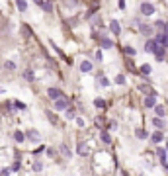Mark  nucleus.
Segmentation results:
<instances>
[{
    "label": "nucleus",
    "mask_w": 168,
    "mask_h": 176,
    "mask_svg": "<svg viewBox=\"0 0 168 176\" xmlns=\"http://www.w3.org/2000/svg\"><path fill=\"white\" fill-rule=\"evenodd\" d=\"M70 106V100L67 96H59V98H55L53 100V108H55V112H65Z\"/></svg>",
    "instance_id": "f257e3e1"
},
{
    "label": "nucleus",
    "mask_w": 168,
    "mask_h": 176,
    "mask_svg": "<svg viewBox=\"0 0 168 176\" xmlns=\"http://www.w3.org/2000/svg\"><path fill=\"white\" fill-rule=\"evenodd\" d=\"M151 53L156 57V61H164V59H166V51H164V47L160 45V43H156V41H155V45H152V51H151Z\"/></svg>",
    "instance_id": "f03ea898"
},
{
    "label": "nucleus",
    "mask_w": 168,
    "mask_h": 176,
    "mask_svg": "<svg viewBox=\"0 0 168 176\" xmlns=\"http://www.w3.org/2000/svg\"><path fill=\"white\" fill-rule=\"evenodd\" d=\"M139 10H141L143 16H152V14H155V4H151V2H143L141 6H139Z\"/></svg>",
    "instance_id": "7ed1b4c3"
},
{
    "label": "nucleus",
    "mask_w": 168,
    "mask_h": 176,
    "mask_svg": "<svg viewBox=\"0 0 168 176\" xmlns=\"http://www.w3.org/2000/svg\"><path fill=\"white\" fill-rule=\"evenodd\" d=\"M76 155H80V157H86V155H88V143H86V141L76 143Z\"/></svg>",
    "instance_id": "20e7f679"
},
{
    "label": "nucleus",
    "mask_w": 168,
    "mask_h": 176,
    "mask_svg": "<svg viewBox=\"0 0 168 176\" xmlns=\"http://www.w3.org/2000/svg\"><path fill=\"white\" fill-rule=\"evenodd\" d=\"M155 41H156V43H160L162 47H168V32H160V33H156Z\"/></svg>",
    "instance_id": "39448f33"
},
{
    "label": "nucleus",
    "mask_w": 168,
    "mask_h": 176,
    "mask_svg": "<svg viewBox=\"0 0 168 176\" xmlns=\"http://www.w3.org/2000/svg\"><path fill=\"white\" fill-rule=\"evenodd\" d=\"M152 32H155V27H152L151 24H139V33H143V35H151Z\"/></svg>",
    "instance_id": "423d86ee"
},
{
    "label": "nucleus",
    "mask_w": 168,
    "mask_h": 176,
    "mask_svg": "<svg viewBox=\"0 0 168 176\" xmlns=\"http://www.w3.org/2000/svg\"><path fill=\"white\" fill-rule=\"evenodd\" d=\"M151 141H152V143H162V141H164L162 129H155V133L151 135Z\"/></svg>",
    "instance_id": "0eeeda50"
},
{
    "label": "nucleus",
    "mask_w": 168,
    "mask_h": 176,
    "mask_svg": "<svg viewBox=\"0 0 168 176\" xmlns=\"http://www.w3.org/2000/svg\"><path fill=\"white\" fill-rule=\"evenodd\" d=\"M139 90H141L145 96H156V92L152 90V88L149 86V84H139Z\"/></svg>",
    "instance_id": "6e6552de"
},
{
    "label": "nucleus",
    "mask_w": 168,
    "mask_h": 176,
    "mask_svg": "<svg viewBox=\"0 0 168 176\" xmlns=\"http://www.w3.org/2000/svg\"><path fill=\"white\" fill-rule=\"evenodd\" d=\"M152 125H155V129H164L166 127V123L162 121V117H160V115H156V117H152Z\"/></svg>",
    "instance_id": "1a4fd4ad"
},
{
    "label": "nucleus",
    "mask_w": 168,
    "mask_h": 176,
    "mask_svg": "<svg viewBox=\"0 0 168 176\" xmlns=\"http://www.w3.org/2000/svg\"><path fill=\"white\" fill-rule=\"evenodd\" d=\"M109 29H112V33L119 35V33H121V26H119V22H118V20H112V22H109Z\"/></svg>",
    "instance_id": "9d476101"
},
{
    "label": "nucleus",
    "mask_w": 168,
    "mask_h": 176,
    "mask_svg": "<svg viewBox=\"0 0 168 176\" xmlns=\"http://www.w3.org/2000/svg\"><path fill=\"white\" fill-rule=\"evenodd\" d=\"M100 47L102 49H112L113 47V41L109 37H100Z\"/></svg>",
    "instance_id": "9b49d317"
},
{
    "label": "nucleus",
    "mask_w": 168,
    "mask_h": 176,
    "mask_svg": "<svg viewBox=\"0 0 168 176\" xmlns=\"http://www.w3.org/2000/svg\"><path fill=\"white\" fill-rule=\"evenodd\" d=\"M151 72H152V67H151V65H147V63L139 67V75H143V76H149Z\"/></svg>",
    "instance_id": "f8f14e48"
},
{
    "label": "nucleus",
    "mask_w": 168,
    "mask_h": 176,
    "mask_svg": "<svg viewBox=\"0 0 168 176\" xmlns=\"http://www.w3.org/2000/svg\"><path fill=\"white\" fill-rule=\"evenodd\" d=\"M26 139H30V141H39V131L37 129H30L26 133Z\"/></svg>",
    "instance_id": "ddd939ff"
},
{
    "label": "nucleus",
    "mask_w": 168,
    "mask_h": 176,
    "mask_svg": "<svg viewBox=\"0 0 168 176\" xmlns=\"http://www.w3.org/2000/svg\"><path fill=\"white\" fill-rule=\"evenodd\" d=\"M47 94H49V98H51V100H55V98H59V96H63L61 88H49V90H47Z\"/></svg>",
    "instance_id": "4468645a"
},
{
    "label": "nucleus",
    "mask_w": 168,
    "mask_h": 176,
    "mask_svg": "<svg viewBox=\"0 0 168 176\" xmlns=\"http://www.w3.org/2000/svg\"><path fill=\"white\" fill-rule=\"evenodd\" d=\"M98 84H100L102 88H108V86H109V78H106L102 72H98Z\"/></svg>",
    "instance_id": "2eb2a0df"
},
{
    "label": "nucleus",
    "mask_w": 168,
    "mask_h": 176,
    "mask_svg": "<svg viewBox=\"0 0 168 176\" xmlns=\"http://www.w3.org/2000/svg\"><path fill=\"white\" fill-rule=\"evenodd\" d=\"M155 104H156V96H147L145 98V108H155Z\"/></svg>",
    "instance_id": "dca6fc26"
},
{
    "label": "nucleus",
    "mask_w": 168,
    "mask_h": 176,
    "mask_svg": "<svg viewBox=\"0 0 168 176\" xmlns=\"http://www.w3.org/2000/svg\"><path fill=\"white\" fill-rule=\"evenodd\" d=\"M80 71L82 72H92V61H82L80 63Z\"/></svg>",
    "instance_id": "f3484780"
},
{
    "label": "nucleus",
    "mask_w": 168,
    "mask_h": 176,
    "mask_svg": "<svg viewBox=\"0 0 168 176\" xmlns=\"http://www.w3.org/2000/svg\"><path fill=\"white\" fill-rule=\"evenodd\" d=\"M94 106H96L98 110H106L108 108V102L104 98H96V100H94Z\"/></svg>",
    "instance_id": "a211bd4d"
},
{
    "label": "nucleus",
    "mask_w": 168,
    "mask_h": 176,
    "mask_svg": "<svg viewBox=\"0 0 168 176\" xmlns=\"http://www.w3.org/2000/svg\"><path fill=\"white\" fill-rule=\"evenodd\" d=\"M100 139H102V141H104V143H112V135H109L108 133V129H102V133H100Z\"/></svg>",
    "instance_id": "6ab92c4d"
},
{
    "label": "nucleus",
    "mask_w": 168,
    "mask_h": 176,
    "mask_svg": "<svg viewBox=\"0 0 168 176\" xmlns=\"http://www.w3.org/2000/svg\"><path fill=\"white\" fill-rule=\"evenodd\" d=\"M166 155H168L166 149H162V147H158V149H156V157L160 159V163H164V160H166Z\"/></svg>",
    "instance_id": "aec40b11"
},
{
    "label": "nucleus",
    "mask_w": 168,
    "mask_h": 176,
    "mask_svg": "<svg viewBox=\"0 0 168 176\" xmlns=\"http://www.w3.org/2000/svg\"><path fill=\"white\" fill-rule=\"evenodd\" d=\"M135 137H137V139H147L149 133H147L143 127H137V129H135Z\"/></svg>",
    "instance_id": "412c9836"
},
{
    "label": "nucleus",
    "mask_w": 168,
    "mask_h": 176,
    "mask_svg": "<svg viewBox=\"0 0 168 176\" xmlns=\"http://www.w3.org/2000/svg\"><path fill=\"white\" fill-rule=\"evenodd\" d=\"M14 141H16V143H24L26 141V133H22V131H14Z\"/></svg>",
    "instance_id": "4be33fe9"
},
{
    "label": "nucleus",
    "mask_w": 168,
    "mask_h": 176,
    "mask_svg": "<svg viewBox=\"0 0 168 176\" xmlns=\"http://www.w3.org/2000/svg\"><path fill=\"white\" fill-rule=\"evenodd\" d=\"M45 115L49 117V121L53 123V125H57V123H59V120H57V115H55L53 112H51V110H45Z\"/></svg>",
    "instance_id": "5701e85b"
},
{
    "label": "nucleus",
    "mask_w": 168,
    "mask_h": 176,
    "mask_svg": "<svg viewBox=\"0 0 168 176\" xmlns=\"http://www.w3.org/2000/svg\"><path fill=\"white\" fill-rule=\"evenodd\" d=\"M59 151H61V153H63V155L67 157V159H70V157H72V153H70V149H69V145H67V143H63Z\"/></svg>",
    "instance_id": "b1692460"
},
{
    "label": "nucleus",
    "mask_w": 168,
    "mask_h": 176,
    "mask_svg": "<svg viewBox=\"0 0 168 176\" xmlns=\"http://www.w3.org/2000/svg\"><path fill=\"white\" fill-rule=\"evenodd\" d=\"M125 67H127L129 72H133V75H139V69H135V65L131 63V59H127V61H125Z\"/></svg>",
    "instance_id": "393cba45"
},
{
    "label": "nucleus",
    "mask_w": 168,
    "mask_h": 176,
    "mask_svg": "<svg viewBox=\"0 0 168 176\" xmlns=\"http://www.w3.org/2000/svg\"><path fill=\"white\" fill-rule=\"evenodd\" d=\"M24 78H26V80H30V82H33V80H35L33 71H31V69H26V71H24Z\"/></svg>",
    "instance_id": "a878e982"
},
{
    "label": "nucleus",
    "mask_w": 168,
    "mask_h": 176,
    "mask_svg": "<svg viewBox=\"0 0 168 176\" xmlns=\"http://www.w3.org/2000/svg\"><path fill=\"white\" fill-rule=\"evenodd\" d=\"M16 8L20 12H26L27 10V2H26V0H16Z\"/></svg>",
    "instance_id": "bb28decb"
},
{
    "label": "nucleus",
    "mask_w": 168,
    "mask_h": 176,
    "mask_svg": "<svg viewBox=\"0 0 168 176\" xmlns=\"http://www.w3.org/2000/svg\"><path fill=\"white\" fill-rule=\"evenodd\" d=\"M123 53H125V55H129V57H135V55H137V51H135L133 47L125 45V47H123Z\"/></svg>",
    "instance_id": "cd10ccee"
},
{
    "label": "nucleus",
    "mask_w": 168,
    "mask_h": 176,
    "mask_svg": "<svg viewBox=\"0 0 168 176\" xmlns=\"http://www.w3.org/2000/svg\"><path fill=\"white\" fill-rule=\"evenodd\" d=\"M155 114L160 115V117H164V108H162V106H158V104H155Z\"/></svg>",
    "instance_id": "c85d7f7f"
},
{
    "label": "nucleus",
    "mask_w": 168,
    "mask_h": 176,
    "mask_svg": "<svg viewBox=\"0 0 168 176\" xmlns=\"http://www.w3.org/2000/svg\"><path fill=\"white\" fill-rule=\"evenodd\" d=\"M152 45H155V39H149L147 43H145V51H149V53H151V51H152Z\"/></svg>",
    "instance_id": "c756f323"
},
{
    "label": "nucleus",
    "mask_w": 168,
    "mask_h": 176,
    "mask_svg": "<svg viewBox=\"0 0 168 176\" xmlns=\"http://www.w3.org/2000/svg\"><path fill=\"white\" fill-rule=\"evenodd\" d=\"M12 104H14V108H16V110H26V104H24V102H20V100L12 102Z\"/></svg>",
    "instance_id": "7c9ffc66"
},
{
    "label": "nucleus",
    "mask_w": 168,
    "mask_h": 176,
    "mask_svg": "<svg viewBox=\"0 0 168 176\" xmlns=\"http://www.w3.org/2000/svg\"><path fill=\"white\" fill-rule=\"evenodd\" d=\"M41 8L45 10V12H53V4H51V2H43V6H41Z\"/></svg>",
    "instance_id": "2f4dec72"
},
{
    "label": "nucleus",
    "mask_w": 168,
    "mask_h": 176,
    "mask_svg": "<svg viewBox=\"0 0 168 176\" xmlns=\"http://www.w3.org/2000/svg\"><path fill=\"white\" fill-rule=\"evenodd\" d=\"M4 67L8 69V71H14V69H16V63H12V61H6V63H4Z\"/></svg>",
    "instance_id": "473e14b6"
},
{
    "label": "nucleus",
    "mask_w": 168,
    "mask_h": 176,
    "mask_svg": "<svg viewBox=\"0 0 168 176\" xmlns=\"http://www.w3.org/2000/svg\"><path fill=\"white\" fill-rule=\"evenodd\" d=\"M115 84H125V76L118 75V76H115Z\"/></svg>",
    "instance_id": "72a5a7b5"
},
{
    "label": "nucleus",
    "mask_w": 168,
    "mask_h": 176,
    "mask_svg": "<svg viewBox=\"0 0 168 176\" xmlns=\"http://www.w3.org/2000/svg\"><path fill=\"white\" fill-rule=\"evenodd\" d=\"M65 112H67V117H69V120H72V117H74V110H72L70 106H69L67 110H65Z\"/></svg>",
    "instance_id": "f704fd0d"
},
{
    "label": "nucleus",
    "mask_w": 168,
    "mask_h": 176,
    "mask_svg": "<svg viewBox=\"0 0 168 176\" xmlns=\"http://www.w3.org/2000/svg\"><path fill=\"white\" fill-rule=\"evenodd\" d=\"M20 168H22V164H20V160H16V163L12 164V168H10V170H12V172H18Z\"/></svg>",
    "instance_id": "c9c22d12"
},
{
    "label": "nucleus",
    "mask_w": 168,
    "mask_h": 176,
    "mask_svg": "<svg viewBox=\"0 0 168 176\" xmlns=\"http://www.w3.org/2000/svg\"><path fill=\"white\" fill-rule=\"evenodd\" d=\"M155 27H156V29H164V22H162V20H156V22H155Z\"/></svg>",
    "instance_id": "e433bc0d"
},
{
    "label": "nucleus",
    "mask_w": 168,
    "mask_h": 176,
    "mask_svg": "<svg viewBox=\"0 0 168 176\" xmlns=\"http://www.w3.org/2000/svg\"><path fill=\"white\" fill-rule=\"evenodd\" d=\"M41 168H43V164L39 163V160H37V163L33 164V170H35V172H41Z\"/></svg>",
    "instance_id": "4c0bfd02"
},
{
    "label": "nucleus",
    "mask_w": 168,
    "mask_h": 176,
    "mask_svg": "<svg viewBox=\"0 0 168 176\" xmlns=\"http://www.w3.org/2000/svg\"><path fill=\"white\" fill-rule=\"evenodd\" d=\"M94 59H96V61H102V59H104V57H102V49H98L96 53H94Z\"/></svg>",
    "instance_id": "58836bf2"
},
{
    "label": "nucleus",
    "mask_w": 168,
    "mask_h": 176,
    "mask_svg": "<svg viewBox=\"0 0 168 176\" xmlns=\"http://www.w3.org/2000/svg\"><path fill=\"white\" fill-rule=\"evenodd\" d=\"M43 151H45V147H37V149H35V151H33V155H35V157H37V155H41V153H43Z\"/></svg>",
    "instance_id": "ea45409f"
},
{
    "label": "nucleus",
    "mask_w": 168,
    "mask_h": 176,
    "mask_svg": "<svg viewBox=\"0 0 168 176\" xmlns=\"http://www.w3.org/2000/svg\"><path fill=\"white\" fill-rule=\"evenodd\" d=\"M22 29H24V35H31V29H30V27H27V26H24V27H22Z\"/></svg>",
    "instance_id": "a19ab883"
},
{
    "label": "nucleus",
    "mask_w": 168,
    "mask_h": 176,
    "mask_svg": "<svg viewBox=\"0 0 168 176\" xmlns=\"http://www.w3.org/2000/svg\"><path fill=\"white\" fill-rule=\"evenodd\" d=\"M12 170H10V168H2V170H0V174H2V176H6V174H10Z\"/></svg>",
    "instance_id": "79ce46f5"
},
{
    "label": "nucleus",
    "mask_w": 168,
    "mask_h": 176,
    "mask_svg": "<svg viewBox=\"0 0 168 176\" xmlns=\"http://www.w3.org/2000/svg\"><path fill=\"white\" fill-rule=\"evenodd\" d=\"M45 151H47L49 157H55V149H45Z\"/></svg>",
    "instance_id": "37998d69"
},
{
    "label": "nucleus",
    "mask_w": 168,
    "mask_h": 176,
    "mask_svg": "<svg viewBox=\"0 0 168 176\" xmlns=\"http://www.w3.org/2000/svg\"><path fill=\"white\" fill-rule=\"evenodd\" d=\"M119 10H125V0H119Z\"/></svg>",
    "instance_id": "c03bdc74"
},
{
    "label": "nucleus",
    "mask_w": 168,
    "mask_h": 176,
    "mask_svg": "<svg viewBox=\"0 0 168 176\" xmlns=\"http://www.w3.org/2000/svg\"><path fill=\"white\" fill-rule=\"evenodd\" d=\"M33 2L37 4V6H43V2H45V0H33Z\"/></svg>",
    "instance_id": "a18cd8bd"
},
{
    "label": "nucleus",
    "mask_w": 168,
    "mask_h": 176,
    "mask_svg": "<svg viewBox=\"0 0 168 176\" xmlns=\"http://www.w3.org/2000/svg\"><path fill=\"white\" fill-rule=\"evenodd\" d=\"M166 151H168V141H166Z\"/></svg>",
    "instance_id": "49530a36"
},
{
    "label": "nucleus",
    "mask_w": 168,
    "mask_h": 176,
    "mask_svg": "<svg viewBox=\"0 0 168 176\" xmlns=\"http://www.w3.org/2000/svg\"><path fill=\"white\" fill-rule=\"evenodd\" d=\"M72 2H76V0H72Z\"/></svg>",
    "instance_id": "de8ad7c7"
}]
</instances>
